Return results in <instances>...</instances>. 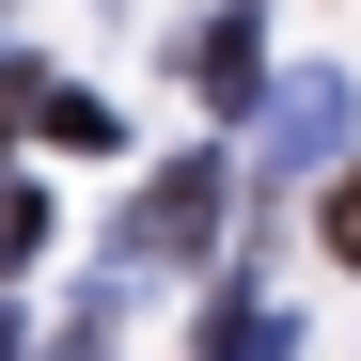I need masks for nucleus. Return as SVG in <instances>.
<instances>
[{
	"label": "nucleus",
	"mask_w": 361,
	"mask_h": 361,
	"mask_svg": "<svg viewBox=\"0 0 361 361\" xmlns=\"http://www.w3.org/2000/svg\"><path fill=\"white\" fill-rule=\"evenodd\" d=\"M204 345H220V361H267V345H283V314H267V298H220Z\"/></svg>",
	"instance_id": "423d86ee"
},
{
	"label": "nucleus",
	"mask_w": 361,
	"mask_h": 361,
	"mask_svg": "<svg viewBox=\"0 0 361 361\" xmlns=\"http://www.w3.org/2000/svg\"><path fill=\"white\" fill-rule=\"evenodd\" d=\"M204 220H220V157H173L157 189L126 204V235H110V252H126V267H204Z\"/></svg>",
	"instance_id": "f257e3e1"
},
{
	"label": "nucleus",
	"mask_w": 361,
	"mask_h": 361,
	"mask_svg": "<svg viewBox=\"0 0 361 361\" xmlns=\"http://www.w3.org/2000/svg\"><path fill=\"white\" fill-rule=\"evenodd\" d=\"M314 235H330V267H361V157L330 173V204H314Z\"/></svg>",
	"instance_id": "0eeeda50"
},
{
	"label": "nucleus",
	"mask_w": 361,
	"mask_h": 361,
	"mask_svg": "<svg viewBox=\"0 0 361 361\" xmlns=\"http://www.w3.org/2000/svg\"><path fill=\"white\" fill-rule=\"evenodd\" d=\"M32 126L63 142V157H110V142H126V126H110V94H79V79H47V94H32Z\"/></svg>",
	"instance_id": "20e7f679"
},
{
	"label": "nucleus",
	"mask_w": 361,
	"mask_h": 361,
	"mask_svg": "<svg viewBox=\"0 0 361 361\" xmlns=\"http://www.w3.org/2000/svg\"><path fill=\"white\" fill-rule=\"evenodd\" d=\"M189 94H204V110H252V94H267V32H252V0L189 32Z\"/></svg>",
	"instance_id": "7ed1b4c3"
},
{
	"label": "nucleus",
	"mask_w": 361,
	"mask_h": 361,
	"mask_svg": "<svg viewBox=\"0 0 361 361\" xmlns=\"http://www.w3.org/2000/svg\"><path fill=\"white\" fill-rule=\"evenodd\" d=\"M47 235H63V220H47V189H0V267H16V283L47 267Z\"/></svg>",
	"instance_id": "39448f33"
},
{
	"label": "nucleus",
	"mask_w": 361,
	"mask_h": 361,
	"mask_svg": "<svg viewBox=\"0 0 361 361\" xmlns=\"http://www.w3.org/2000/svg\"><path fill=\"white\" fill-rule=\"evenodd\" d=\"M345 126H361L345 63H298V79L267 94V157H283V173H330V157H345Z\"/></svg>",
	"instance_id": "f03ea898"
}]
</instances>
